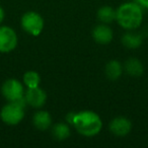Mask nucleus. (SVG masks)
I'll return each mask as SVG.
<instances>
[{"label":"nucleus","instance_id":"1","mask_svg":"<svg viewBox=\"0 0 148 148\" xmlns=\"http://www.w3.org/2000/svg\"><path fill=\"white\" fill-rule=\"evenodd\" d=\"M71 124L80 135L85 137L97 135L103 128L101 117L92 111H82L74 114Z\"/></svg>","mask_w":148,"mask_h":148},{"label":"nucleus","instance_id":"2","mask_svg":"<svg viewBox=\"0 0 148 148\" xmlns=\"http://www.w3.org/2000/svg\"><path fill=\"white\" fill-rule=\"evenodd\" d=\"M118 25L127 31H134L141 25L143 21L142 7L137 2H126L116 10Z\"/></svg>","mask_w":148,"mask_h":148},{"label":"nucleus","instance_id":"3","mask_svg":"<svg viewBox=\"0 0 148 148\" xmlns=\"http://www.w3.org/2000/svg\"><path fill=\"white\" fill-rule=\"evenodd\" d=\"M21 101H9V103L2 108L0 112V118L3 123L9 126H15L23 121L25 118V109Z\"/></svg>","mask_w":148,"mask_h":148},{"label":"nucleus","instance_id":"4","mask_svg":"<svg viewBox=\"0 0 148 148\" xmlns=\"http://www.w3.org/2000/svg\"><path fill=\"white\" fill-rule=\"evenodd\" d=\"M21 25L25 32L34 37H38L44 29V19L36 11H27L21 16Z\"/></svg>","mask_w":148,"mask_h":148},{"label":"nucleus","instance_id":"5","mask_svg":"<svg viewBox=\"0 0 148 148\" xmlns=\"http://www.w3.org/2000/svg\"><path fill=\"white\" fill-rule=\"evenodd\" d=\"M1 92L8 101H18L25 97V88L21 81L16 79H7L1 86Z\"/></svg>","mask_w":148,"mask_h":148},{"label":"nucleus","instance_id":"6","mask_svg":"<svg viewBox=\"0 0 148 148\" xmlns=\"http://www.w3.org/2000/svg\"><path fill=\"white\" fill-rule=\"evenodd\" d=\"M17 35L9 27H0V53H9L17 46Z\"/></svg>","mask_w":148,"mask_h":148},{"label":"nucleus","instance_id":"7","mask_svg":"<svg viewBox=\"0 0 148 148\" xmlns=\"http://www.w3.org/2000/svg\"><path fill=\"white\" fill-rule=\"evenodd\" d=\"M46 101H47V93L39 86L27 88V90L25 92V101L32 108L40 109L45 105Z\"/></svg>","mask_w":148,"mask_h":148},{"label":"nucleus","instance_id":"8","mask_svg":"<svg viewBox=\"0 0 148 148\" xmlns=\"http://www.w3.org/2000/svg\"><path fill=\"white\" fill-rule=\"evenodd\" d=\"M109 128L112 134L119 137H124L131 132L132 123L129 119L125 117H117L111 121Z\"/></svg>","mask_w":148,"mask_h":148},{"label":"nucleus","instance_id":"9","mask_svg":"<svg viewBox=\"0 0 148 148\" xmlns=\"http://www.w3.org/2000/svg\"><path fill=\"white\" fill-rule=\"evenodd\" d=\"M92 38L97 44L101 45H108L112 42L114 38V33L110 27L106 23L99 25L93 29Z\"/></svg>","mask_w":148,"mask_h":148},{"label":"nucleus","instance_id":"10","mask_svg":"<svg viewBox=\"0 0 148 148\" xmlns=\"http://www.w3.org/2000/svg\"><path fill=\"white\" fill-rule=\"evenodd\" d=\"M34 126L40 131H46L52 125L51 115L47 111H39L34 115L33 118Z\"/></svg>","mask_w":148,"mask_h":148},{"label":"nucleus","instance_id":"11","mask_svg":"<svg viewBox=\"0 0 148 148\" xmlns=\"http://www.w3.org/2000/svg\"><path fill=\"white\" fill-rule=\"evenodd\" d=\"M124 70L132 77H140L144 72V67L141 61L137 58H129L124 64Z\"/></svg>","mask_w":148,"mask_h":148},{"label":"nucleus","instance_id":"12","mask_svg":"<svg viewBox=\"0 0 148 148\" xmlns=\"http://www.w3.org/2000/svg\"><path fill=\"white\" fill-rule=\"evenodd\" d=\"M123 66L117 60H112L106 65L105 68V73L106 76L111 80H117L121 77L122 73H123Z\"/></svg>","mask_w":148,"mask_h":148},{"label":"nucleus","instance_id":"13","mask_svg":"<svg viewBox=\"0 0 148 148\" xmlns=\"http://www.w3.org/2000/svg\"><path fill=\"white\" fill-rule=\"evenodd\" d=\"M142 36L138 33H126L122 38V44L129 49H137L142 44Z\"/></svg>","mask_w":148,"mask_h":148},{"label":"nucleus","instance_id":"14","mask_svg":"<svg viewBox=\"0 0 148 148\" xmlns=\"http://www.w3.org/2000/svg\"><path fill=\"white\" fill-rule=\"evenodd\" d=\"M52 135L58 141L66 140L70 136V128L65 123H58L52 128Z\"/></svg>","mask_w":148,"mask_h":148},{"label":"nucleus","instance_id":"15","mask_svg":"<svg viewBox=\"0 0 148 148\" xmlns=\"http://www.w3.org/2000/svg\"><path fill=\"white\" fill-rule=\"evenodd\" d=\"M97 18L103 23H111L116 21V10L111 6H103L97 10Z\"/></svg>","mask_w":148,"mask_h":148},{"label":"nucleus","instance_id":"16","mask_svg":"<svg viewBox=\"0 0 148 148\" xmlns=\"http://www.w3.org/2000/svg\"><path fill=\"white\" fill-rule=\"evenodd\" d=\"M23 84L27 88H33L40 85L41 82V76L40 74L36 71H27L23 74Z\"/></svg>","mask_w":148,"mask_h":148},{"label":"nucleus","instance_id":"17","mask_svg":"<svg viewBox=\"0 0 148 148\" xmlns=\"http://www.w3.org/2000/svg\"><path fill=\"white\" fill-rule=\"evenodd\" d=\"M136 2L141 7H144V8L148 9V0H136Z\"/></svg>","mask_w":148,"mask_h":148},{"label":"nucleus","instance_id":"18","mask_svg":"<svg viewBox=\"0 0 148 148\" xmlns=\"http://www.w3.org/2000/svg\"><path fill=\"white\" fill-rule=\"evenodd\" d=\"M4 16H5V13H4V10L1 6H0V23H2L3 19H4Z\"/></svg>","mask_w":148,"mask_h":148}]
</instances>
